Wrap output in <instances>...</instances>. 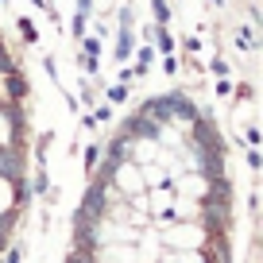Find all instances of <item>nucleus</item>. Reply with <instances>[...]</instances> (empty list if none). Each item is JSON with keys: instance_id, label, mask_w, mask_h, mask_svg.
<instances>
[{"instance_id": "f257e3e1", "label": "nucleus", "mask_w": 263, "mask_h": 263, "mask_svg": "<svg viewBox=\"0 0 263 263\" xmlns=\"http://www.w3.org/2000/svg\"><path fill=\"white\" fill-rule=\"evenodd\" d=\"M159 47H163V54H166V58L174 54V39H171V31H166L163 24H159Z\"/></svg>"}, {"instance_id": "f03ea898", "label": "nucleus", "mask_w": 263, "mask_h": 263, "mask_svg": "<svg viewBox=\"0 0 263 263\" xmlns=\"http://www.w3.org/2000/svg\"><path fill=\"white\" fill-rule=\"evenodd\" d=\"M155 4V16H159V24H171V12H166V4L163 0H151Z\"/></svg>"}, {"instance_id": "7ed1b4c3", "label": "nucleus", "mask_w": 263, "mask_h": 263, "mask_svg": "<svg viewBox=\"0 0 263 263\" xmlns=\"http://www.w3.org/2000/svg\"><path fill=\"white\" fill-rule=\"evenodd\" d=\"M20 259H24V248H20V244H16V248H12V252H8V255H4V263H20Z\"/></svg>"}]
</instances>
